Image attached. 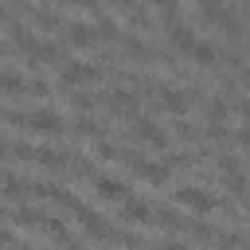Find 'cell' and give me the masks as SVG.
Masks as SVG:
<instances>
[{
  "label": "cell",
  "instance_id": "6da1fadb",
  "mask_svg": "<svg viewBox=\"0 0 250 250\" xmlns=\"http://www.w3.org/2000/svg\"><path fill=\"white\" fill-rule=\"evenodd\" d=\"M105 70L94 66V62H66L62 74H59V86H86V82H98Z\"/></svg>",
  "mask_w": 250,
  "mask_h": 250
},
{
  "label": "cell",
  "instance_id": "7a4b0ae2",
  "mask_svg": "<svg viewBox=\"0 0 250 250\" xmlns=\"http://www.w3.org/2000/svg\"><path fill=\"white\" fill-rule=\"evenodd\" d=\"M23 129H31V133H62L66 121L55 109H31V113H23Z\"/></svg>",
  "mask_w": 250,
  "mask_h": 250
},
{
  "label": "cell",
  "instance_id": "3957f363",
  "mask_svg": "<svg viewBox=\"0 0 250 250\" xmlns=\"http://www.w3.org/2000/svg\"><path fill=\"white\" fill-rule=\"evenodd\" d=\"M176 199H180L184 207H191V211H199V215H211V211L219 207V199H215L211 191H203V188H191V184H184V188H176Z\"/></svg>",
  "mask_w": 250,
  "mask_h": 250
},
{
  "label": "cell",
  "instance_id": "277c9868",
  "mask_svg": "<svg viewBox=\"0 0 250 250\" xmlns=\"http://www.w3.org/2000/svg\"><path fill=\"white\" fill-rule=\"evenodd\" d=\"M191 102H195V90H188V86H160V105L168 113H184V109H191Z\"/></svg>",
  "mask_w": 250,
  "mask_h": 250
},
{
  "label": "cell",
  "instance_id": "5b68a950",
  "mask_svg": "<svg viewBox=\"0 0 250 250\" xmlns=\"http://www.w3.org/2000/svg\"><path fill=\"white\" fill-rule=\"evenodd\" d=\"M105 105H109V113H113V117H137L141 98H137V94H129V90H109V94H105Z\"/></svg>",
  "mask_w": 250,
  "mask_h": 250
},
{
  "label": "cell",
  "instance_id": "8992f818",
  "mask_svg": "<svg viewBox=\"0 0 250 250\" xmlns=\"http://www.w3.org/2000/svg\"><path fill=\"white\" fill-rule=\"evenodd\" d=\"M133 137H137L141 145H148V148H164V145H168V133H164L156 121H148V117H137V121H133Z\"/></svg>",
  "mask_w": 250,
  "mask_h": 250
},
{
  "label": "cell",
  "instance_id": "52a82bcc",
  "mask_svg": "<svg viewBox=\"0 0 250 250\" xmlns=\"http://www.w3.org/2000/svg\"><path fill=\"white\" fill-rule=\"evenodd\" d=\"M35 164L47 168V172H62V168L70 164V152L55 148V145H39V148H35Z\"/></svg>",
  "mask_w": 250,
  "mask_h": 250
},
{
  "label": "cell",
  "instance_id": "ba28073f",
  "mask_svg": "<svg viewBox=\"0 0 250 250\" xmlns=\"http://www.w3.org/2000/svg\"><path fill=\"white\" fill-rule=\"evenodd\" d=\"M78 219H82V227H86V230H90L94 238H102V242H113V238H117V234H113V227H109V223H105V219H102L98 211L82 207V211H78Z\"/></svg>",
  "mask_w": 250,
  "mask_h": 250
},
{
  "label": "cell",
  "instance_id": "9c48e42d",
  "mask_svg": "<svg viewBox=\"0 0 250 250\" xmlns=\"http://www.w3.org/2000/svg\"><path fill=\"white\" fill-rule=\"evenodd\" d=\"M129 164H133V172H137L141 180H148V184H164V180H168V172H172L168 164H156V160H141V156H133Z\"/></svg>",
  "mask_w": 250,
  "mask_h": 250
},
{
  "label": "cell",
  "instance_id": "30bf717a",
  "mask_svg": "<svg viewBox=\"0 0 250 250\" xmlns=\"http://www.w3.org/2000/svg\"><path fill=\"white\" fill-rule=\"evenodd\" d=\"M94 188H98V195H102V199H109V203L129 199V188H125L117 176H94Z\"/></svg>",
  "mask_w": 250,
  "mask_h": 250
},
{
  "label": "cell",
  "instance_id": "8fae6325",
  "mask_svg": "<svg viewBox=\"0 0 250 250\" xmlns=\"http://www.w3.org/2000/svg\"><path fill=\"white\" fill-rule=\"evenodd\" d=\"M152 223H156L160 230H168V234H180V230H188V223H191V219H188V215H180L176 207H160V211L152 215Z\"/></svg>",
  "mask_w": 250,
  "mask_h": 250
},
{
  "label": "cell",
  "instance_id": "7c38bea8",
  "mask_svg": "<svg viewBox=\"0 0 250 250\" xmlns=\"http://www.w3.org/2000/svg\"><path fill=\"white\" fill-rule=\"evenodd\" d=\"M66 39H70V47H94V43H102L98 31H94V23H82V20L66 27Z\"/></svg>",
  "mask_w": 250,
  "mask_h": 250
},
{
  "label": "cell",
  "instance_id": "4fadbf2b",
  "mask_svg": "<svg viewBox=\"0 0 250 250\" xmlns=\"http://www.w3.org/2000/svg\"><path fill=\"white\" fill-rule=\"evenodd\" d=\"M70 133H74L78 141H102V137H105V125H98L94 117H78V121L70 125Z\"/></svg>",
  "mask_w": 250,
  "mask_h": 250
},
{
  "label": "cell",
  "instance_id": "5bb4252c",
  "mask_svg": "<svg viewBox=\"0 0 250 250\" xmlns=\"http://www.w3.org/2000/svg\"><path fill=\"white\" fill-rule=\"evenodd\" d=\"M27 59H31L35 66H47V62H66V59H62V51H59L55 43H43V39L35 43V51H31Z\"/></svg>",
  "mask_w": 250,
  "mask_h": 250
},
{
  "label": "cell",
  "instance_id": "9a60e30c",
  "mask_svg": "<svg viewBox=\"0 0 250 250\" xmlns=\"http://www.w3.org/2000/svg\"><path fill=\"white\" fill-rule=\"evenodd\" d=\"M121 219H125V223H152V211L129 195V199H121Z\"/></svg>",
  "mask_w": 250,
  "mask_h": 250
},
{
  "label": "cell",
  "instance_id": "2e32d148",
  "mask_svg": "<svg viewBox=\"0 0 250 250\" xmlns=\"http://www.w3.org/2000/svg\"><path fill=\"white\" fill-rule=\"evenodd\" d=\"M168 39H172V47H176V51H184V55L195 47V31H191L188 23H176V27H168Z\"/></svg>",
  "mask_w": 250,
  "mask_h": 250
},
{
  "label": "cell",
  "instance_id": "e0dca14e",
  "mask_svg": "<svg viewBox=\"0 0 250 250\" xmlns=\"http://www.w3.org/2000/svg\"><path fill=\"white\" fill-rule=\"evenodd\" d=\"M188 55H191L195 66H215V59H219V51H215L211 43H203V39H195V47H191Z\"/></svg>",
  "mask_w": 250,
  "mask_h": 250
},
{
  "label": "cell",
  "instance_id": "ac0fdd59",
  "mask_svg": "<svg viewBox=\"0 0 250 250\" xmlns=\"http://www.w3.org/2000/svg\"><path fill=\"white\" fill-rule=\"evenodd\" d=\"M121 51H125L129 59H152V51H148L141 39H133V35H125V39H121Z\"/></svg>",
  "mask_w": 250,
  "mask_h": 250
},
{
  "label": "cell",
  "instance_id": "d6986e66",
  "mask_svg": "<svg viewBox=\"0 0 250 250\" xmlns=\"http://www.w3.org/2000/svg\"><path fill=\"white\" fill-rule=\"evenodd\" d=\"M12 43H16V51H23V55H31L39 39H35L31 31H23V27H16V31H12Z\"/></svg>",
  "mask_w": 250,
  "mask_h": 250
},
{
  "label": "cell",
  "instance_id": "ffe728a7",
  "mask_svg": "<svg viewBox=\"0 0 250 250\" xmlns=\"http://www.w3.org/2000/svg\"><path fill=\"white\" fill-rule=\"evenodd\" d=\"M70 105H74L78 113H90V109L98 105V94H90V90H78V94H70Z\"/></svg>",
  "mask_w": 250,
  "mask_h": 250
},
{
  "label": "cell",
  "instance_id": "44dd1931",
  "mask_svg": "<svg viewBox=\"0 0 250 250\" xmlns=\"http://www.w3.org/2000/svg\"><path fill=\"white\" fill-rule=\"evenodd\" d=\"M227 113H230V109H227V102H223V98H211V102H207V121H211V125H223V121H227Z\"/></svg>",
  "mask_w": 250,
  "mask_h": 250
},
{
  "label": "cell",
  "instance_id": "7402d4cb",
  "mask_svg": "<svg viewBox=\"0 0 250 250\" xmlns=\"http://www.w3.org/2000/svg\"><path fill=\"white\" fill-rule=\"evenodd\" d=\"M215 250H234V246H242V234H234V230H215Z\"/></svg>",
  "mask_w": 250,
  "mask_h": 250
},
{
  "label": "cell",
  "instance_id": "603a6c76",
  "mask_svg": "<svg viewBox=\"0 0 250 250\" xmlns=\"http://www.w3.org/2000/svg\"><path fill=\"white\" fill-rule=\"evenodd\" d=\"M31 23H35V27H51V31H55V27H62V20H59L55 12H43V8H35V12H31Z\"/></svg>",
  "mask_w": 250,
  "mask_h": 250
},
{
  "label": "cell",
  "instance_id": "cb8c5ba5",
  "mask_svg": "<svg viewBox=\"0 0 250 250\" xmlns=\"http://www.w3.org/2000/svg\"><path fill=\"white\" fill-rule=\"evenodd\" d=\"M188 227H191V238H195V242H211V238H215V227L203 223V219H191Z\"/></svg>",
  "mask_w": 250,
  "mask_h": 250
},
{
  "label": "cell",
  "instance_id": "d4e9b609",
  "mask_svg": "<svg viewBox=\"0 0 250 250\" xmlns=\"http://www.w3.org/2000/svg\"><path fill=\"white\" fill-rule=\"evenodd\" d=\"M16 223H20V227H35V223H43V215H39L35 207H20V211H16Z\"/></svg>",
  "mask_w": 250,
  "mask_h": 250
},
{
  "label": "cell",
  "instance_id": "484cf974",
  "mask_svg": "<svg viewBox=\"0 0 250 250\" xmlns=\"http://www.w3.org/2000/svg\"><path fill=\"white\" fill-rule=\"evenodd\" d=\"M94 31H98V39H105V43H109V39H117V23H113V20H98V23H94Z\"/></svg>",
  "mask_w": 250,
  "mask_h": 250
},
{
  "label": "cell",
  "instance_id": "4316f807",
  "mask_svg": "<svg viewBox=\"0 0 250 250\" xmlns=\"http://www.w3.org/2000/svg\"><path fill=\"white\" fill-rule=\"evenodd\" d=\"M12 156H16V160H35V148H31L27 141H16V145H12Z\"/></svg>",
  "mask_w": 250,
  "mask_h": 250
},
{
  "label": "cell",
  "instance_id": "83f0119b",
  "mask_svg": "<svg viewBox=\"0 0 250 250\" xmlns=\"http://www.w3.org/2000/svg\"><path fill=\"white\" fill-rule=\"evenodd\" d=\"M219 168H223L227 176H238V172H242V164H238V156H219Z\"/></svg>",
  "mask_w": 250,
  "mask_h": 250
},
{
  "label": "cell",
  "instance_id": "f1b7e54d",
  "mask_svg": "<svg viewBox=\"0 0 250 250\" xmlns=\"http://www.w3.org/2000/svg\"><path fill=\"white\" fill-rule=\"evenodd\" d=\"M47 90H51V86H47L43 78H31V82H27V94H35V98H47Z\"/></svg>",
  "mask_w": 250,
  "mask_h": 250
},
{
  "label": "cell",
  "instance_id": "f546056e",
  "mask_svg": "<svg viewBox=\"0 0 250 250\" xmlns=\"http://www.w3.org/2000/svg\"><path fill=\"white\" fill-rule=\"evenodd\" d=\"M0 246H16V238H12V230H8V227H0Z\"/></svg>",
  "mask_w": 250,
  "mask_h": 250
},
{
  "label": "cell",
  "instance_id": "4dcf8cb0",
  "mask_svg": "<svg viewBox=\"0 0 250 250\" xmlns=\"http://www.w3.org/2000/svg\"><path fill=\"white\" fill-rule=\"evenodd\" d=\"M70 4H78V8H90V12H98V0H70Z\"/></svg>",
  "mask_w": 250,
  "mask_h": 250
},
{
  "label": "cell",
  "instance_id": "1f68e13d",
  "mask_svg": "<svg viewBox=\"0 0 250 250\" xmlns=\"http://www.w3.org/2000/svg\"><path fill=\"white\" fill-rule=\"evenodd\" d=\"M8 156H12V145H8L4 137H0V160H8Z\"/></svg>",
  "mask_w": 250,
  "mask_h": 250
},
{
  "label": "cell",
  "instance_id": "d6a6232c",
  "mask_svg": "<svg viewBox=\"0 0 250 250\" xmlns=\"http://www.w3.org/2000/svg\"><path fill=\"white\" fill-rule=\"evenodd\" d=\"M113 4H117V8H125V12H133V8H141L137 0H113Z\"/></svg>",
  "mask_w": 250,
  "mask_h": 250
},
{
  "label": "cell",
  "instance_id": "836d02e7",
  "mask_svg": "<svg viewBox=\"0 0 250 250\" xmlns=\"http://www.w3.org/2000/svg\"><path fill=\"white\" fill-rule=\"evenodd\" d=\"M234 137H238V145H250V129H238Z\"/></svg>",
  "mask_w": 250,
  "mask_h": 250
},
{
  "label": "cell",
  "instance_id": "e575fe53",
  "mask_svg": "<svg viewBox=\"0 0 250 250\" xmlns=\"http://www.w3.org/2000/svg\"><path fill=\"white\" fill-rule=\"evenodd\" d=\"M238 113L246 117V125H250V102H238Z\"/></svg>",
  "mask_w": 250,
  "mask_h": 250
},
{
  "label": "cell",
  "instance_id": "d590c367",
  "mask_svg": "<svg viewBox=\"0 0 250 250\" xmlns=\"http://www.w3.org/2000/svg\"><path fill=\"white\" fill-rule=\"evenodd\" d=\"M12 250H35V246H31V242H16Z\"/></svg>",
  "mask_w": 250,
  "mask_h": 250
},
{
  "label": "cell",
  "instance_id": "8d00e7d4",
  "mask_svg": "<svg viewBox=\"0 0 250 250\" xmlns=\"http://www.w3.org/2000/svg\"><path fill=\"white\" fill-rule=\"evenodd\" d=\"M0 219H8V203L4 199H0Z\"/></svg>",
  "mask_w": 250,
  "mask_h": 250
},
{
  "label": "cell",
  "instance_id": "74e56055",
  "mask_svg": "<svg viewBox=\"0 0 250 250\" xmlns=\"http://www.w3.org/2000/svg\"><path fill=\"white\" fill-rule=\"evenodd\" d=\"M145 4H152V8H160V4H164V0H145Z\"/></svg>",
  "mask_w": 250,
  "mask_h": 250
},
{
  "label": "cell",
  "instance_id": "f35d334b",
  "mask_svg": "<svg viewBox=\"0 0 250 250\" xmlns=\"http://www.w3.org/2000/svg\"><path fill=\"white\" fill-rule=\"evenodd\" d=\"M242 82H246V86H250V66H246V74H242Z\"/></svg>",
  "mask_w": 250,
  "mask_h": 250
},
{
  "label": "cell",
  "instance_id": "ab89813d",
  "mask_svg": "<svg viewBox=\"0 0 250 250\" xmlns=\"http://www.w3.org/2000/svg\"><path fill=\"white\" fill-rule=\"evenodd\" d=\"M43 4H62V0H43Z\"/></svg>",
  "mask_w": 250,
  "mask_h": 250
},
{
  "label": "cell",
  "instance_id": "60d3db41",
  "mask_svg": "<svg viewBox=\"0 0 250 250\" xmlns=\"http://www.w3.org/2000/svg\"><path fill=\"white\" fill-rule=\"evenodd\" d=\"M242 8H246V12H250V0H242Z\"/></svg>",
  "mask_w": 250,
  "mask_h": 250
},
{
  "label": "cell",
  "instance_id": "b9f144b4",
  "mask_svg": "<svg viewBox=\"0 0 250 250\" xmlns=\"http://www.w3.org/2000/svg\"><path fill=\"white\" fill-rule=\"evenodd\" d=\"M242 250H250V242H242Z\"/></svg>",
  "mask_w": 250,
  "mask_h": 250
},
{
  "label": "cell",
  "instance_id": "7bdbcfd3",
  "mask_svg": "<svg viewBox=\"0 0 250 250\" xmlns=\"http://www.w3.org/2000/svg\"><path fill=\"white\" fill-rule=\"evenodd\" d=\"M12 4H27V0H12Z\"/></svg>",
  "mask_w": 250,
  "mask_h": 250
},
{
  "label": "cell",
  "instance_id": "ee69618b",
  "mask_svg": "<svg viewBox=\"0 0 250 250\" xmlns=\"http://www.w3.org/2000/svg\"><path fill=\"white\" fill-rule=\"evenodd\" d=\"M246 211H250V195H246Z\"/></svg>",
  "mask_w": 250,
  "mask_h": 250
},
{
  "label": "cell",
  "instance_id": "f6af8a7d",
  "mask_svg": "<svg viewBox=\"0 0 250 250\" xmlns=\"http://www.w3.org/2000/svg\"><path fill=\"white\" fill-rule=\"evenodd\" d=\"M66 250H82V246H66Z\"/></svg>",
  "mask_w": 250,
  "mask_h": 250
}]
</instances>
